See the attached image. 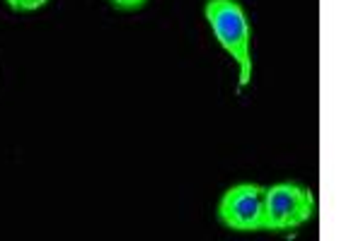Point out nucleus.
Wrapping results in <instances>:
<instances>
[{"instance_id": "obj_1", "label": "nucleus", "mask_w": 363, "mask_h": 241, "mask_svg": "<svg viewBox=\"0 0 363 241\" xmlns=\"http://www.w3.org/2000/svg\"><path fill=\"white\" fill-rule=\"evenodd\" d=\"M211 32L216 41L233 56L240 68V87H247L252 82V29L245 8L238 0H206L203 8Z\"/></svg>"}, {"instance_id": "obj_2", "label": "nucleus", "mask_w": 363, "mask_h": 241, "mask_svg": "<svg viewBox=\"0 0 363 241\" xmlns=\"http://www.w3.org/2000/svg\"><path fill=\"white\" fill-rule=\"evenodd\" d=\"M315 210L318 203L310 188L294 181L269 186L264 196V232H291L308 225Z\"/></svg>"}, {"instance_id": "obj_3", "label": "nucleus", "mask_w": 363, "mask_h": 241, "mask_svg": "<svg viewBox=\"0 0 363 241\" xmlns=\"http://www.w3.org/2000/svg\"><path fill=\"white\" fill-rule=\"evenodd\" d=\"M264 196L259 184H238L220 196L216 215L225 229L233 232H264Z\"/></svg>"}, {"instance_id": "obj_4", "label": "nucleus", "mask_w": 363, "mask_h": 241, "mask_svg": "<svg viewBox=\"0 0 363 241\" xmlns=\"http://www.w3.org/2000/svg\"><path fill=\"white\" fill-rule=\"evenodd\" d=\"M49 0H8V5L15 13H34V10L44 8Z\"/></svg>"}, {"instance_id": "obj_5", "label": "nucleus", "mask_w": 363, "mask_h": 241, "mask_svg": "<svg viewBox=\"0 0 363 241\" xmlns=\"http://www.w3.org/2000/svg\"><path fill=\"white\" fill-rule=\"evenodd\" d=\"M116 10H124V13H131V10H138L143 8L148 0H109Z\"/></svg>"}]
</instances>
